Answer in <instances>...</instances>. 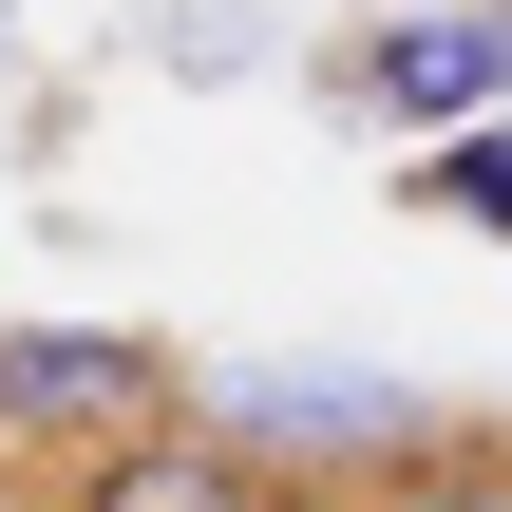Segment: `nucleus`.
<instances>
[{"label":"nucleus","mask_w":512,"mask_h":512,"mask_svg":"<svg viewBox=\"0 0 512 512\" xmlns=\"http://www.w3.org/2000/svg\"><path fill=\"white\" fill-rule=\"evenodd\" d=\"M209 418L247 437V475H304V494H380V475H418L456 418L418 399V380H380V361H247V380H209Z\"/></svg>","instance_id":"1"},{"label":"nucleus","mask_w":512,"mask_h":512,"mask_svg":"<svg viewBox=\"0 0 512 512\" xmlns=\"http://www.w3.org/2000/svg\"><path fill=\"white\" fill-rule=\"evenodd\" d=\"M152 418H190V361L152 323H0V456L76 475V456H114Z\"/></svg>","instance_id":"2"},{"label":"nucleus","mask_w":512,"mask_h":512,"mask_svg":"<svg viewBox=\"0 0 512 512\" xmlns=\"http://www.w3.org/2000/svg\"><path fill=\"white\" fill-rule=\"evenodd\" d=\"M342 95L399 114V133H475L512 95V0H475V19H361L342 38Z\"/></svg>","instance_id":"3"},{"label":"nucleus","mask_w":512,"mask_h":512,"mask_svg":"<svg viewBox=\"0 0 512 512\" xmlns=\"http://www.w3.org/2000/svg\"><path fill=\"white\" fill-rule=\"evenodd\" d=\"M76 512H266V475H247V437L190 399V418H152V437H114V456H76L57 475Z\"/></svg>","instance_id":"4"},{"label":"nucleus","mask_w":512,"mask_h":512,"mask_svg":"<svg viewBox=\"0 0 512 512\" xmlns=\"http://www.w3.org/2000/svg\"><path fill=\"white\" fill-rule=\"evenodd\" d=\"M437 228H475V247H512V114H475V133H437L418 171H399Z\"/></svg>","instance_id":"5"},{"label":"nucleus","mask_w":512,"mask_h":512,"mask_svg":"<svg viewBox=\"0 0 512 512\" xmlns=\"http://www.w3.org/2000/svg\"><path fill=\"white\" fill-rule=\"evenodd\" d=\"M361 512H512V418H456L418 475H380Z\"/></svg>","instance_id":"6"},{"label":"nucleus","mask_w":512,"mask_h":512,"mask_svg":"<svg viewBox=\"0 0 512 512\" xmlns=\"http://www.w3.org/2000/svg\"><path fill=\"white\" fill-rule=\"evenodd\" d=\"M266 512H361V494H304V475H266Z\"/></svg>","instance_id":"7"},{"label":"nucleus","mask_w":512,"mask_h":512,"mask_svg":"<svg viewBox=\"0 0 512 512\" xmlns=\"http://www.w3.org/2000/svg\"><path fill=\"white\" fill-rule=\"evenodd\" d=\"M0 512H76V494H38V475H0Z\"/></svg>","instance_id":"8"}]
</instances>
